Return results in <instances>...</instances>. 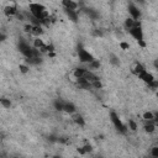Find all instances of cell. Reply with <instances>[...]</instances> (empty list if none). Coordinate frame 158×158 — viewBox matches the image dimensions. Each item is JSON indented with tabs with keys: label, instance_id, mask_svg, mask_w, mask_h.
<instances>
[{
	"label": "cell",
	"instance_id": "obj_1",
	"mask_svg": "<svg viewBox=\"0 0 158 158\" xmlns=\"http://www.w3.org/2000/svg\"><path fill=\"white\" fill-rule=\"evenodd\" d=\"M28 9H30L31 15L35 16L36 19L41 20L42 22H46L47 20H49V12H48V10H47L42 4L32 2V4H30Z\"/></svg>",
	"mask_w": 158,
	"mask_h": 158
},
{
	"label": "cell",
	"instance_id": "obj_2",
	"mask_svg": "<svg viewBox=\"0 0 158 158\" xmlns=\"http://www.w3.org/2000/svg\"><path fill=\"white\" fill-rule=\"evenodd\" d=\"M128 33L142 46V47H144L146 46V42H144V37H143V30H142V27H141V23L137 21V23L131 28V30H128Z\"/></svg>",
	"mask_w": 158,
	"mask_h": 158
},
{
	"label": "cell",
	"instance_id": "obj_3",
	"mask_svg": "<svg viewBox=\"0 0 158 158\" xmlns=\"http://www.w3.org/2000/svg\"><path fill=\"white\" fill-rule=\"evenodd\" d=\"M110 120H111V122L114 123L115 128H116L118 132H121V133H126V132H127V127L125 126V123L121 121V118L118 117V115H117L116 112H114V111L110 112Z\"/></svg>",
	"mask_w": 158,
	"mask_h": 158
},
{
	"label": "cell",
	"instance_id": "obj_4",
	"mask_svg": "<svg viewBox=\"0 0 158 158\" xmlns=\"http://www.w3.org/2000/svg\"><path fill=\"white\" fill-rule=\"evenodd\" d=\"M78 58H79V60L81 62V63H90V62H93L94 60V57H93V54L91 53H89L81 44H79L78 46Z\"/></svg>",
	"mask_w": 158,
	"mask_h": 158
},
{
	"label": "cell",
	"instance_id": "obj_5",
	"mask_svg": "<svg viewBox=\"0 0 158 158\" xmlns=\"http://www.w3.org/2000/svg\"><path fill=\"white\" fill-rule=\"evenodd\" d=\"M128 14L131 15V17L133 20H138L141 17V11H139V9L133 2H130L128 4Z\"/></svg>",
	"mask_w": 158,
	"mask_h": 158
},
{
	"label": "cell",
	"instance_id": "obj_6",
	"mask_svg": "<svg viewBox=\"0 0 158 158\" xmlns=\"http://www.w3.org/2000/svg\"><path fill=\"white\" fill-rule=\"evenodd\" d=\"M146 70V68L143 67V64L142 63H139V62H135L132 65H131V72L135 74V75H139L142 72H144Z\"/></svg>",
	"mask_w": 158,
	"mask_h": 158
},
{
	"label": "cell",
	"instance_id": "obj_7",
	"mask_svg": "<svg viewBox=\"0 0 158 158\" xmlns=\"http://www.w3.org/2000/svg\"><path fill=\"white\" fill-rule=\"evenodd\" d=\"M138 78H139L142 81H144L146 84H149L151 81H153V80H154V77H153V74H152V73H148L147 70L142 72V73L138 75Z\"/></svg>",
	"mask_w": 158,
	"mask_h": 158
},
{
	"label": "cell",
	"instance_id": "obj_8",
	"mask_svg": "<svg viewBox=\"0 0 158 158\" xmlns=\"http://www.w3.org/2000/svg\"><path fill=\"white\" fill-rule=\"evenodd\" d=\"M62 5L64 9H69V10H77L79 6L75 0H62Z\"/></svg>",
	"mask_w": 158,
	"mask_h": 158
},
{
	"label": "cell",
	"instance_id": "obj_9",
	"mask_svg": "<svg viewBox=\"0 0 158 158\" xmlns=\"http://www.w3.org/2000/svg\"><path fill=\"white\" fill-rule=\"evenodd\" d=\"M77 85L80 88V89H89V88H91L93 85H91V83L86 79V78H79V79H77Z\"/></svg>",
	"mask_w": 158,
	"mask_h": 158
},
{
	"label": "cell",
	"instance_id": "obj_10",
	"mask_svg": "<svg viewBox=\"0 0 158 158\" xmlns=\"http://www.w3.org/2000/svg\"><path fill=\"white\" fill-rule=\"evenodd\" d=\"M64 12H65V15L69 17L70 21H73V22H77V21H78V12H77V10L64 9Z\"/></svg>",
	"mask_w": 158,
	"mask_h": 158
},
{
	"label": "cell",
	"instance_id": "obj_11",
	"mask_svg": "<svg viewBox=\"0 0 158 158\" xmlns=\"http://www.w3.org/2000/svg\"><path fill=\"white\" fill-rule=\"evenodd\" d=\"M85 73H86V69H85V68H77V69L73 70L72 75H73L74 80H77V79H79V78H83V77L85 75Z\"/></svg>",
	"mask_w": 158,
	"mask_h": 158
},
{
	"label": "cell",
	"instance_id": "obj_12",
	"mask_svg": "<svg viewBox=\"0 0 158 158\" xmlns=\"http://www.w3.org/2000/svg\"><path fill=\"white\" fill-rule=\"evenodd\" d=\"M4 12L6 16H14V15H17V9L15 5H7L5 9H4Z\"/></svg>",
	"mask_w": 158,
	"mask_h": 158
},
{
	"label": "cell",
	"instance_id": "obj_13",
	"mask_svg": "<svg viewBox=\"0 0 158 158\" xmlns=\"http://www.w3.org/2000/svg\"><path fill=\"white\" fill-rule=\"evenodd\" d=\"M42 33H43V30H42V26L41 25H33L32 26V30H31V35L32 36L40 37Z\"/></svg>",
	"mask_w": 158,
	"mask_h": 158
},
{
	"label": "cell",
	"instance_id": "obj_14",
	"mask_svg": "<svg viewBox=\"0 0 158 158\" xmlns=\"http://www.w3.org/2000/svg\"><path fill=\"white\" fill-rule=\"evenodd\" d=\"M143 128H144V131H146L147 133H152V132H154V130H156V125H154L153 121H144Z\"/></svg>",
	"mask_w": 158,
	"mask_h": 158
},
{
	"label": "cell",
	"instance_id": "obj_15",
	"mask_svg": "<svg viewBox=\"0 0 158 158\" xmlns=\"http://www.w3.org/2000/svg\"><path fill=\"white\" fill-rule=\"evenodd\" d=\"M63 111L67 112V114H69V115H73V114L75 112V106H74V104H72V102H64Z\"/></svg>",
	"mask_w": 158,
	"mask_h": 158
},
{
	"label": "cell",
	"instance_id": "obj_16",
	"mask_svg": "<svg viewBox=\"0 0 158 158\" xmlns=\"http://www.w3.org/2000/svg\"><path fill=\"white\" fill-rule=\"evenodd\" d=\"M136 23H137V20H133L132 17H128V19H126V20H125L123 26H125V28L128 31V30H131Z\"/></svg>",
	"mask_w": 158,
	"mask_h": 158
},
{
	"label": "cell",
	"instance_id": "obj_17",
	"mask_svg": "<svg viewBox=\"0 0 158 158\" xmlns=\"http://www.w3.org/2000/svg\"><path fill=\"white\" fill-rule=\"evenodd\" d=\"M84 78H86V79H88V80H89V81H90L91 84H93L94 81L99 80V77H98V75H95V74H94V73H93L91 70H88V69H86V73H85Z\"/></svg>",
	"mask_w": 158,
	"mask_h": 158
},
{
	"label": "cell",
	"instance_id": "obj_18",
	"mask_svg": "<svg viewBox=\"0 0 158 158\" xmlns=\"http://www.w3.org/2000/svg\"><path fill=\"white\" fill-rule=\"evenodd\" d=\"M73 121H74L78 126H80V127H83V126L85 125V121H84L83 116L79 115V114H74V115H73Z\"/></svg>",
	"mask_w": 158,
	"mask_h": 158
},
{
	"label": "cell",
	"instance_id": "obj_19",
	"mask_svg": "<svg viewBox=\"0 0 158 158\" xmlns=\"http://www.w3.org/2000/svg\"><path fill=\"white\" fill-rule=\"evenodd\" d=\"M109 58H110V63H111L112 65H116V67H118V65H120V59H118V57H117L116 54L111 53Z\"/></svg>",
	"mask_w": 158,
	"mask_h": 158
},
{
	"label": "cell",
	"instance_id": "obj_20",
	"mask_svg": "<svg viewBox=\"0 0 158 158\" xmlns=\"http://www.w3.org/2000/svg\"><path fill=\"white\" fill-rule=\"evenodd\" d=\"M64 102L65 101H63V100H56L54 102H53V105H54V109L56 110H58V111H63V107H64Z\"/></svg>",
	"mask_w": 158,
	"mask_h": 158
},
{
	"label": "cell",
	"instance_id": "obj_21",
	"mask_svg": "<svg viewBox=\"0 0 158 158\" xmlns=\"http://www.w3.org/2000/svg\"><path fill=\"white\" fill-rule=\"evenodd\" d=\"M84 10V12L88 15V16H90L91 19H96L99 15H98V12L94 10V9H83Z\"/></svg>",
	"mask_w": 158,
	"mask_h": 158
},
{
	"label": "cell",
	"instance_id": "obj_22",
	"mask_svg": "<svg viewBox=\"0 0 158 158\" xmlns=\"http://www.w3.org/2000/svg\"><path fill=\"white\" fill-rule=\"evenodd\" d=\"M46 44L43 43V41L42 40H40V37H36L35 38V41H33V47L35 48H37V49H41L42 47H44Z\"/></svg>",
	"mask_w": 158,
	"mask_h": 158
},
{
	"label": "cell",
	"instance_id": "obj_23",
	"mask_svg": "<svg viewBox=\"0 0 158 158\" xmlns=\"http://www.w3.org/2000/svg\"><path fill=\"white\" fill-rule=\"evenodd\" d=\"M153 118H154V114H153V112L146 111V112L143 114V120H144V121H153Z\"/></svg>",
	"mask_w": 158,
	"mask_h": 158
},
{
	"label": "cell",
	"instance_id": "obj_24",
	"mask_svg": "<svg viewBox=\"0 0 158 158\" xmlns=\"http://www.w3.org/2000/svg\"><path fill=\"white\" fill-rule=\"evenodd\" d=\"M99 68H100V62L99 60L94 59L93 62L89 63V69H99Z\"/></svg>",
	"mask_w": 158,
	"mask_h": 158
},
{
	"label": "cell",
	"instance_id": "obj_25",
	"mask_svg": "<svg viewBox=\"0 0 158 158\" xmlns=\"http://www.w3.org/2000/svg\"><path fill=\"white\" fill-rule=\"evenodd\" d=\"M0 102H1V105H2L5 109H10V106H11V101H10L9 99H6V98H2V99L0 100Z\"/></svg>",
	"mask_w": 158,
	"mask_h": 158
},
{
	"label": "cell",
	"instance_id": "obj_26",
	"mask_svg": "<svg viewBox=\"0 0 158 158\" xmlns=\"http://www.w3.org/2000/svg\"><path fill=\"white\" fill-rule=\"evenodd\" d=\"M128 128L131 131H136L137 130V123L133 120H128Z\"/></svg>",
	"mask_w": 158,
	"mask_h": 158
},
{
	"label": "cell",
	"instance_id": "obj_27",
	"mask_svg": "<svg viewBox=\"0 0 158 158\" xmlns=\"http://www.w3.org/2000/svg\"><path fill=\"white\" fill-rule=\"evenodd\" d=\"M147 85H148V88H151L152 90H157V89H158V80L154 79L153 81H151V83L147 84Z\"/></svg>",
	"mask_w": 158,
	"mask_h": 158
},
{
	"label": "cell",
	"instance_id": "obj_28",
	"mask_svg": "<svg viewBox=\"0 0 158 158\" xmlns=\"http://www.w3.org/2000/svg\"><path fill=\"white\" fill-rule=\"evenodd\" d=\"M19 68H20V72H21V73H23V74H25V73H27V72H28V69H30V67H28L27 64H20V67H19Z\"/></svg>",
	"mask_w": 158,
	"mask_h": 158
},
{
	"label": "cell",
	"instance_id": "obj_29",
	"mask_svg": "<svg viewBox=\"0 0 158 158\" xmlns=\"http://www.w3.org/2000/svg\"><path fill=\"white\" fill-rule=\"evenodd\" d=\"M151 154H152L153 157H158V146H156V147H153V148H152Z\"/></svg>",
	"mask_w": 158,
	"mask_h": 158
},
{
	"label": "cell",
	"instance_id": "obj_30",
	"mask_svg": "<svg viewBox=\"0 0 158 158\" xmlns=\"http://www.w3.org/2000/svg\"><path fill=\"white\" fill-rule=\"evenodd\" d=\"M120 47H121L122 49H128V47H130V46H128V43H127V42H121V43H120Z\"/></svg>",
	"mask_w": 158,
	"mask_h": 158
},
{
	"label": "cell",
	"instance_id": "obj_31",
	"mask_svg": "<svg viewBox=\"0 0 158 158\" xmlns=\"http://www.w3.org/2000/svg\"><path fill=\"white\" fill-rule=\"evenodd\" d=\"M153 122L156 126H158V112H154V118H153Z\"/></svg>",
	"mask_w": 158,
	"mask_h": 158
},
{
	"label": "cell",
	"instance_id": "obj_32",
	"mask_svg": "<svg viewBox=\"0 0 158 158\" xmlns=\"http://www.w3.org/2000/svg\"><path fill=\"white\" fill-rule=\"evenodd\" d=\"M153 65H154L156 69H158V59H156V60L153 62Z\"/></svg>",
	"mask_w": 158,
	"mask_h": 158
},
{
	"label": "cell",
	"instance_id": "obj_33",
	"mask_svg": "<svg viewBox=\"0 0 158 158\" xmlns=\"http://www.w3.org/2000/svg\"><path fill=\"white\" fill-rule=\"evenodd\" d=\"M94 35H95V36H101L102 33H101L100 31H95V32H94Z\"/></svg>",
	"mask_w": 158,
	"mask_h": 158
}]
</instances>
